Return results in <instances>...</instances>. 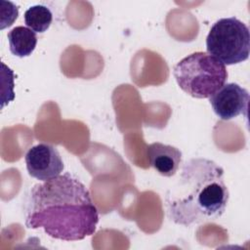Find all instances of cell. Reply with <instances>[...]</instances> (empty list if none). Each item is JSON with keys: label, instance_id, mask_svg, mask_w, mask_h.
Segmentation results:
<instances>
[{"label": "cell", "instance_id": "cell-1", "mask_svg": "<svg viewBox=\"0 0 250 250\" xmlns=\"http://www.w3.org/2000/svg\"><path fill=\"white\" fill-rule=\"evenodd\" d=\"M99 213L88 188L70 173L35 185L25 209V226L43 229L49 236L64 241L94 234Z\"/></svg>", "mask_w": 250, "mask_h": 250}, {"label": "cell", "instance_id": "cell-2", "mask_svg": "<svg viewBox=\"0 0 250 250\" xmlns=\"http://www.w3.org/2000/svg\"><path fill=\"white\" fill-rule=\"evenodd\" d=\"M229 197L223 168L207 158H191L166 192L167 215L185 227L216 221L225 213Z\"/></svg>", "mask_w": 250, "mask_h": 250}, {"label": "cell", "instance_id": "cell-3", "mask_svg": "<svg viewBox=\"0 0 250 250\" xmlns=\"http://www.w3.org/2000/svg\"><path fill=\"white\" fill-rule=\"evenodd\" d=\"M179 87L195 99L214 95L227 82L224 63L205 52H195L181 60L173 69Z\"/></svg>", "mask_w": 250, "mask_h": 250}, {"label": "cell", "instance_id": "cell-4", "mask_svg": "<svg viewBox=\"0 0 250 250\" xmlns=\"http://www.w3.org/2000/svg\"><path fill=\"white\" fill-rule=\"evenodd\" d=\"M207 53L227 65L240 63L249 58L248 26L235 17L217 21L206 37Z\"/></svg>", "mask_w": 250, "mask_h": 250}, {"label": "cell", "instance_id": "cell-5", "mask_svg": "<svg viewBox=\"0 0 250 250\" xmlns=\"http://www.w3.org/2000/svg\"><path fill=\"white\" fill-rule=\"evenodd\" d=\"M24 160L29 176L42 182L59 177L64 168L59 150L45 143L29 148Z\"/></svg>", "mask_w": 250, "mask_h": 250}, {"label": "cell", "instance_id": "cell-6", "mask_svg": "<svg viewBox=\"0 0 250 250\" xmlns=\"http://www.w3.org/2000/svg\"><path fill=\"white\" fill-rule=\"evenodd\" d=\"M216 115L222 120H229L238 115L247 116L249 93L236 83H227L209 98Z\"/></svg>", "mask_w": 250, "mask_h": 250}, {"label": "cell", "instance_id": "cell-7", "mask_svg": "<svg viewBox=\"0 0 250 250\" xmlns=\"http://www.w3.org/2000/svg\"><path fill=\"white\" fill-rule=\"evenodd\" d=\"M146 154L150 166L164 177L174 176L182 161V151L179 148L159 142L147 146Z\"/></svg>", "mask_w": 250, "mask_h": 250}, {"label": "cell", "instance_id": "cell-8", "mask_svg": "<svg viewBox=\"0 0 250 250\" xmlns=\"http://www.w3.org/2000/svg\"><path fill=\"white\" fill-rule=\"evenodd\" d=\"M7 37L11 53L20 58L30 56L37 44L36 33L25 26L14 27Z\"/></svg>", "mask_w": 250, "mask_h": 250}, {"label": "cell", "instance_id": "cell-9", "mask_svg": "<svg viewBox=\"0 0 250 250\" xmlns=\"http://www.w3.org/2000/svg\"><path fill=\"white\" fill-rule=\"evenodd\" d=\"M53 15L49 8L43 5H35L24 13L25 25L37 33L45 32L51 25Z\"/></svg>", "mask_w": 250, "mask_h": 250}]
</instances>
